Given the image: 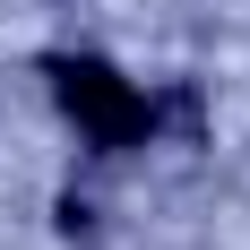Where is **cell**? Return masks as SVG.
Wrapping results in <instances>:
<instances>
[{
  "label": "cell",
  "instance_id": "cell-1",
  "mask_svg": "<svg viewBox=\"0 0 250 250\" xmlns=\"http://www.w3.org/2000/svg\"><path fill=\"white\" fill-rule=\"evenodd\" d=\"M43 78H52V95H61V112H69L104 155H121V147L147 138V95H138L112 61H95V52H52Z\"/></svg>",
  "mask_w": 250,
  "mask_h": 250
}]
</instances>
